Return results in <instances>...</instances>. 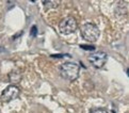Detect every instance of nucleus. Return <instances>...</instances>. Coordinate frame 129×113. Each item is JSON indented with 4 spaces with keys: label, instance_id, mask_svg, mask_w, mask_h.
Wrapping results in <instances>:
<instances>
[{
    "label": "nucleus",
    "instance_id": "f257e3e1",
    "mask_svg": "<svg viewBox=\"0 0 129 113\" xmlns=\"http://www.w3.org/2000/svg\"><path fill=\"white\" fill-rule=\"evenodd\" d=\"M59 73L63 79L68 81H74L79 77L80 66L74 62H65L62 65H60Z\"/></svg>",
    "mask_w": 129,
    "mask_h": 113
},
{
    "label": "nucleus",
    "instance_id": "f03ea898",
    "mask_svg": "<svg viewBox=\"0 0 129 113\" xmlns=\"http://www.w3.org/2000/svg\"><path fill=\"white\" fill-rule=\"evenodd\" d=\"M80 32L82 37L86 42H90V43L96 42L100 35V31L98 29V27L94 24H91V22H85V24L82 25L80 28Z\"/></svg>",
    "mask_w": 129,
    "mask_h": 113
},
{
    "label": "nucleus",
    "instance_id": "7ed1b4c3",
    "mask_svg": "<svg viewBox=\"0 0 129 113\" xmlns=\"http://www.w3.org/2000/svg\"><path fill=\"white\" fill-rule=\"evenodd\" d=\"M87 60H89L90 64L93 66L94 68L99 69V68H103L105 64L107 63L108 56H107V53L104 51H95V52H92L91 55H89Z\"/></svg>",
    "mask_w": 129,
    "mask_h": 113
},
{
    "label": "nucleus",
    "instance_id": "20e7f679",
    "mask_svg": "<svg viewBox=\"0 0 129 113\" xmlns=\"http://www.w3.org/2000/svg\"><path fill=\"white\" fill-rule=\"evenodd\" d=\"M77 27H78V24L76 18H74V17H65L60 22L59 31L63 35H68V34H72L73 32H75L77 30Z\"/></svg>",
    "mask_w": 129,
    "mask_h": 113
},
{
    "label": "nucleus",
    "instance_id": "39448f33",
    "mask_svg": "<svg viewBox=\"0 0 129 113\" xmlns=\"http://www.w3.org/2000/svg\"><path fill=\"white\" fill-rule=\"evenodd\" d=\"M19 89H18L16 85H9L6 89L3 90V92L1 94V100L4 102H9L18 97L19 95Z\"/></svg>",
    "mask_w": 129,
    "mask_h": 113
},
{
    "label": "nucleus",
    "instance_id": "423d86ee",
    "mask_svg": "<svg viewBox=\"0 0 129 113\" xmlns=\"http://www.w3.org/2000/svg\"><path fill=\"white\" fill-rule=\"evenodd\" d=\"M21 73L19 69H13L10 74H9V79H10V82L12 83V85L14 84H18L21 80Z\"/></svg>",
    "mask_w": 129,
    "mask_h": 113
},
{
    "label": "nucleus",
    "instance_id": "0eeeda50",
    "mask_svg": "<svg viewBox=\"0 0 129 113\" xmlns=\"http://www.w3.org/2000/svg\"><path fill=\"white\" fill-rule=\"evenodd\" d=\"M43 4L47 10L48 9H57L60 4V1H54V0H51V1H44Z\"/></svg>",
    "mask_w": 129,
    "mask_h": 113
},
{
    "label": "nucleus",
    "instance_id": "6e6552de",
    "mask_svg": "<svg viewBox=\"0 0 129 113\" xmlns=\"http://www.w3.org/2000/svg\"><path fill=\"white\" fill-rule=\"evenodd\" d=\"M90 113H108V111L105 110V109H101V108H97V109L91 110Z\"/></svg>",
    "mask_w": 129,
    "mask_h": 113
},
{
    "label": "nucleus",
    "instance_id": "1a4fd4ad",
    "mask_svg": "<svg viewBox=\"0 0 129 113\" xmlns=\"http://www.w3.org/2000/svg\"><path fill=\"white\" fill-rule=\"evenodd\" d=\"M81 48H84V49H91V50H95V48L93 46H84V45H81Z\"/></svg>",
    "mask_w": 129,
    "mask_h": 113
}]
</instances>
